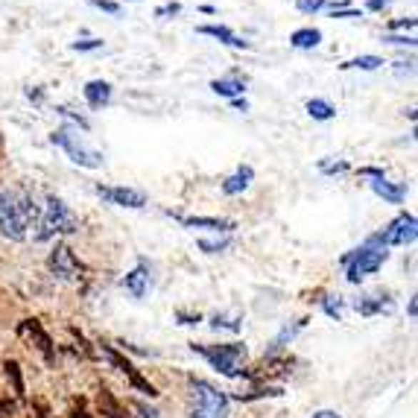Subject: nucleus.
<instances>
[{
	"instance_id": "obj_14",
	"label": "nucleus",
	"mask_w": 418,
	"mask_h": 418,
	"mask_svg": "<svg viewBox=\"0 0 418 418\" xmlns=\"http://www.w3.org/2000/svg\"><path fill=\"white\" fill-rule=\"evenodd\" d=\"M196 32H199V36H211V39H217L219 44H229V47H234V50H249V41L240 39L234 29L222 26V24H202V26H196Z\"/></svg>"
},
{
	"instance_id": "obj_9",
	"label": "nucleus",
	"mask_w": 418,
	"mask_h": 418,
	"mask_svg": "<svg viewBox=\"0 0 418 418\" xmlns=\"http://www.w3.org/2000/svg\"><path fill=\"white\" fill-rule=\"evenodd\" d=\"M96 196L109 205H117V208H144L146 205V193L144 190H135V187H109V184H96Z\"/></svg>"
},
{
	"instance_id": "obj_41",
	"label": "nucleus",
	"mask_w": 418,
	"mask_h": 418,
	"mask_svg": "<svg viewBox=\"0 0 418 418\" xmlns=\"http://www.w3.org/2000/svg\"><path fill=\"white\" fill-rule=\"evenodd\" d=\"M232 106H234L237 111H249V103H246V100H240V96H234V100H232Z\"/></svg>"
},
{
	"instance_id": "obj_34",
	"label": "nucleus",
	"mask_w": 418,
	"mask_h": 418,
	"mask_svg": "<svg viewBox=\"0 0 418 418\" xmlns=\"http://www.w3.org/2000/svg\"><path fill=\"white\" fill-rule=\"evenodd\" d=\"M176 319L181 322V325H199V322H202V313H184V310H179Z\"/></svg>"
},
{
	"instance_id": "obj_24",
	"label": "nucleus",
	"mask_w": 418,
	"mask_h": 418,
	"mask_svg": "<svg viewBox=\"0 0 418 418\" xmlns=\"http://www.w3.org/2000/svg\"><path fill=\"white\" fill-rule=\"evenodd\" d=\"M316 302H319V307L325 310L331 319H337V322L342 319V313H345V302H342L339 296H322V299H316Z\"/></svg>"
},
{
	"instance_id": "obj_20",
	"label": "nucleus",
	"mask_w": 418,
	"mask_h": 418,
	"mask_svg": "<svg viewBox=\"0 0 418 418\" xmlns=\"http://www.w3.org/2000/svg\"><path fill=\"white\" fill-rule=\"evenodd\" d=\"M289 44H293L296 50H313V47L322 44V29H316V26H302V29H296L293 36H289Z\"/></svg>"
},
{
	"instance_id": "obj_21",
	"label": "nucleus",
	"mask_w": 418,
	"mask_h": 418,
	"mask_svg": "<svg viewBox=\"0 0 418 418\" xmlns=\"http://www.w3.org/2000/svg\"><path fill=\"white\" fill-rule=\"evenodd\" d=\"M307 114L313 117V120H322V123H325V120H334L337 117V109L328 103V100H322V96H313V100H307Z\"/></svg>"
},
{
	"instance_id": "obj_32",
	"label": "nucleus",
	"mask_w": 418,
	"mask_h": 418,
	"mask_svg": "<svg viewBox=\"0 0 418 418\" xmlns=\"http://www.w3.org/2000/svg\"><path fill=\"white\" fill-rule=\"evenodd\" d=\"M91 6L94 9H103L109 15H120V4H117V0H91Z\"/></svg>"
},
{
	"instance_id": "obj_16",
	"label": "nucleus",
	"mask_w": 418,
	"mask_h": 418,
	"mask_svg": "<svg viewBox=\"0 0 418 418\" xmlns=\"http://www.w3.org/2000/svg\"><path fill=\"white\" fill-rule=\"evenodd\" d=\"M369 184H372V190L377 193V196L383 202H389V205H401L407 199V184L404 181H386V176H383V179H372Z\"/></svg>"
},
{
	"instance_id": "obj_35",
	"label": "nucleus",
	"mask_w": 418,
	"mask_h": 418,
	"mask_svg": "<svg viewBox=\"0 0 418 418\" xmlns=\"http://www.w3.org/2000/svg\"><path fill=\"white\" fill-rule=\"evenodd\" d=\"M357 173H360L363 179H383V176H386V173H383V167H360Z\"/></svg>"
},
{
	"instance_id": "obj_23",
	"label": "nucleus",
	"mask_w": 418,
	"mask_h": 418,
	"mask_svg": "<svg viewBox=\"0 0 418 418\" xmlns=\"http://www.w3.org/2000/svg\"><path fill=\"white\" fill-rule=\"evenodd\" d=\"M383 64V59L380 56H357V59H348V61H342L339 68L342 71H377Z\"/></svg>"
},
{
	"instance_id": "obj_18",
	"label": "nucleus",
	"mask_w": 418,
	"mask_h": 418,
	"mask_svg": "<svg viewBox=\"0 0 418 418\" xmlns=\"http://www.w3.org/2000/svg\"><path fill=\"white\" fill-rule=\"evenodd\" d=\"M211 91L219 94V96H225V100H234V96H243V91H246V76H240L234 71L232 76H225V79H214L211 82Z\"/></svg>"
},
{
	"instance_id": "obj_10",
	"label": "nucleus",
	"mask_w": 418,
	"mask_h": 418,
	"mask_svg": "<svg viewBox=\"0 0 418 418\" xmlns=\"http://www.w3.org/2000/svg\"><path fill=\"white\" fill-rule=\"evenodd\" d=\"M123 289H126V293L132 296L135 302L146 299V293L152 289V267L144 261V257L138 261V267H135L132 272H129V275L123 278Z\"/></svg>"
},
{
	"instance_id": "obj_38",
	"label": "nucleus",
	"mask_w": 418,
	"mask_h": 418,
	"mask_svg": "<svg viewBox=\"0 0 418 418\" xmlns=\"http://www.w3.org/2000/svg\"><path fill=\"white\" fill-rule=\"evenodd\" d=\"M135 409H138V418H158V409H152L146 404H135Z\"/></svg>"
},
{
	"instance_id": "obj_29",
	"label": "nucleus",
	"mask_w": 418,
	"mask_h": 418,
	"mask_svg": "<svg viewBox=\"0 0 418 418\" xmlns=\"http://www.w3.org/2000/svg\"><path fill=\"white\" fill-rule=\"evenodd\" d=\"M71 47L76 53H91V50H100L103 47V39H82V41H74Z\"/></svg>"
},
{
	"instance_id": "obj_8",
	"label": "nucleus",
	"mask_w": 418,
	"mask_h": 418,
	"mask_svg": "<svg viewBox=\"0 0 418 418\" xmlns=\"http://www.w3.org/2000/svg\"><path fill=\"white\" fill-rule=\"evenodd\" d=\"M47 269L61 281H74V278H79L82 264L76 261V254H74V249L68 243H56V249L47 257Z\"/></svg>"
},
{
	"instance_id": "obj_39",
	"label": "nucleus",
	"mask_w": 418,
	"mask_h": 418,
	"mask_svg": "<svg viewBox=\"0 0 418 418\" xmlns=\"http://www.w3.org/2000/svg\"><path fill=\"white\" fill-rule=\"evenodd\" d=\"M310 418H342V415H339L337 409H316Z\"/></svg>"
},
{
	"instance_id": "obj_7",
	"label": "nucleus",
	"mask_w": 418,
	"mask_h": 418,
	"mask_svg": "<svg viewBox=\"0 0 418 418\" xmlns=\"http://www.w3.org/2000/svg\"><path fill=\"white\" fill-rule=\"evenodd\" d=\"M380 234V240H383V246H412L415 243V237H418V222H415V217L412 214H398L389 225H386L383 232H377Z\"/></svg>"
},
{
	"instance_id": "obj_28",
	"label": "nucleus",
	"mask_w": 418,
	"mask_h": 418,
	"mask_svg": "<svg viewBox=\"0 0 418 418\" xmlns=\"http://www.w3.org/2000/svg\"><path fill=\"white\" fill-rule=\"evenodd\" d=\"M325 4H328V0H296V9L302 15H316V12L325 9Z\"/></svg>"
},
{
	"instance_id": "obj_42",
	"label": "nucleus",
	"mask_w": 418,
	"mask_h": 418,
	"mask_svg": "<svg viewBox=\"0 0 418 418\" xmlns=\"http://www.w3.org/2000/svg\"><path fill=\"white\" fill-rule=\"evenodd\" d=\"M418 316V302H415V296L409 299V319H415Z\"/></svg>"
},
{
	"instance_id": "obj_31",
	"label": "nucleus",
	"mask_w": 418,
	"mask_h": 418,
	"mask_svg": "<svg viewBox=\"0 0 418 418\" xmlns=\"http://www.w3.org/2000/svg\"><path fill=\"white\" fill-rule=\"evenodd\" d=\"M415 18H401V21H392L389 24V32H392V36H395V32H412L415 29Z\"/></svg>"
},
{
	"instance_id": "obj_30",
	"label": "nucleus",
	"mask_w": 418,
	"mask_h": 418,
	"mask_svg": "<svg viewBox=\"0 0 418 418\" xmlns=\"http://www.w3.org/2000/svg\"><path fill=\"white\" fill-rule=\"evenodd\" d=\"M383 41L386 44H398V47H415V36H392V32H383Z\"/></svg>"
},
{
	"instance_id": "obj_37",
	"label": "nucleus",
	"mask_w": 418,
	"mask_h": 418,
	"mask_svg": "<svg viewBox=\"0 0 418 418\" xmlns=\"http://www.w3.org/2000/svg\"><path fill=\"white\" fill-rule=\"evenodd\" d=\"M389 4H392V0H366V9L369 12H383Z\"/></svg>"
},
{
	"instance_id": "obj_11",
	"label": "nucleus",
	"mask_w": 418,
	"mask_h": 418,
	"mask_svg": "<svg viewBox=\"0 0 418 418\" xmlns=\"http://www.w3.org/2000/svg\"><path fill=\"white\" fill-rule=\"evenodd\" d=\"M103 351H106V357H109V360H111V363H114V366H117V369H120L126 377H129V380H132V386H135V389H141V392H144V395H149V398H155V395H158V389H155V386H152V383H146V380H144V377L135 372V366L129 363V360H123V357H120V354H117L111 345H103Z\"/></svg>"
},
{
	"instance_id": "obj_40",
	"label": "nucleus",
	"mask_w": 418,
	"mask_h": 418,
	"mask_svg": "<svg viewBox=\"0 0 418 418\" xmlns=\"http://www.w3.org/2000/svg\"><path fill=\"white\" fill-rule=\"evenodd\" d=\"M26 96H29L32 103H41V100H44V94H41L39 88H26Z\"/></svg>"
},
{
	"instance_id": "obj_2",
	"label": "nucleus",
	"mask_w": 418,
	"mask_h": 418,
	"mask_svg": "<svg viewBox=\"0 0 418 418\" xmlns=\"http://www.w3.org/2000/svg\"><path fill=\"white\" fill-rule=\"evenodd\" d=\"M232 398L205 377H187V418H229Z\"/></svg>"
},
{
	"instance_id": "obj_25",
	"label": "nucleus",
	"mask_w": 418,
	"mask_h": 418,
	"mask_svg": "<svg viewBox=\"0 0 418 418\" xmlns=\"http://www.w3.org/2000/svg\"><path fill=\"white\" fill-rule=\"evenodd\" d=\"M211 328H214V331H232V334H237V331H240V316L217 313V316L211 319Z\"/></svg>"
},
{
	"instance_id": "obj_43",
	"label": "nucleus",
	"mask_w": 418,
	"mask_h": 418,
	"mask_svg": "<svg viewBox=\"0 0 418 418\" xmlns=\"http://www.w3.org/2000/svg\"><path fill=\"white\" fill-rule=\"evenodd\" d=\"M202 12H205V15H214V12H217V6H211V4H205V6H202Z\"/></svg>"
},
{
	"instance_id": "obj_36",
	"label": "nucleus",
	"mask_w": 418,
	"mask_h": 418,
	"mask_svg": "<svg viewBox=\"0 0 418 418\" xmlns=\"http://www.w3.org/2000/svg\"><path fill=\"white\" fill-rule=\"evenodd\" d=\"M334 18H363V12L360 9H354V6H345V9H337V12H331Z\"/></svg>"
},
{
	"instance_id": "obj_4",
	"label": "nucleus",
	"mask_w": 418,
	"mask_h": 418,
	"mask_svg": "<svg viewBox=\"0 0 418 418\" xmlns=\"http://www.w3.org/2000/svg\"><path fill=\"white\" fill-rule=\"evenodd\" d=\"M32 229H36L32 240L47 243L56 234H74V232H79V219L59 196H47V205H44V211H39V219L32 222Z\"/></svg>"
},
{
	"instance_id": "obj_26",
	"label": "nucleus",
	"mask_w": 418,
	"mask_h": 418,
	"mask_svg": "<svg viewBox=\"0 0 418 418\" xmlns=\"http://www.w3.org/2000/svg\"><path fill=\"white\" fill-rule=\"evenodd\" d=\"M229 243H232V237L225 234V237H219V240H199V249H202L205 254H217V252H222V249H229Z\"/></svg>"
},
{
	"instance_id": "obj_13",
	"label": "nucleus",
	"mask_w": 418,
	"mask_h": 418,
	"mask_svg": "<svg viewBox=\"0 0 418 418\" xmlns=\"http://www.w3.org/2000/svg\"><path fill=\"white\" fill-rule=\"evenodd\" d=\"M184 229H208V232H222V234H232L237 225L232 222V219H222V217H179V214H173Z\"/></svg>"
},
{
	"instance_id": "obj_6",
	"label": "nucleus",
	"mask_w": 418,
	"mask_h": 418,
	"mask_svg": "<svg viewBox=\"0 0 418 418\" xmlns=\"http://www.w3.org/2000/svg\"><path fill=\"white\" fill-rule=\"evenodd\" d=\"M82 132H85V129H82ZM82 132H79V126H61V129H56V132L50 135V141H53L59 149L68 152V158L74 161V164H79V167H85V170H100L106 158H103L100 149H94V146L85 141Z\"/></svg>"
},
{
	"instance_id": "obj_19",
	"label": "nucleus",
	"mask_w": 418,
	"mask_h": 418,
	"mask_svg": "<svg viewBox=\"0 0 418 418\" xmlns=\"http://www.w3.org/2000/svg\"><path fill=\"white\" fill-rule=\"evenodd\" d=\"M252 179H254V170H252L249 164H240V167L234 170V176H229V179L222 181V193H225V196H237V193L249 190Z\"/></svg>"
},
{
	"instance_id": "obj_15",
	"label": "nucleus",
	"mask_w": 418,
	"mask_h": 418,
	"mask_svg": "<svg viewBox=\"0 0 418 418\" xmlns=\"http://www.w3.org/2000/svg\"><path fill=\"white\" fill-rule=\"evenodd\" d=\"M82 96H85V103L94 111H100V109H106L111 103V85L106 79H91V82H85Z\"/></svg>"
},
{
	"instance_id": "obj_22",
	"label": "nucleus",
	"mask_w": 418,
	"mask_h": 418,
	"mask_svg": "<svg viewBox=\"0 0 418 418\" xmlns=\"http://www.w3.org/2000/svg\"><path fill=\"white\" fill-rule=\"evenodd\" d=\"M21 334H29L32 339H36L39 342V348L47 354V357H50V337L41 331V325H39V322L36 319H24V325H21Z\"/></svg>"
},
{
	"instance_id": "obj_3",
	"label": "nucleus",
	"mask_w": 418,
	"mask_h": 418,
	"mask_svg": "<svg viewBox=\"0 0 418 418\" xmlns=\"http://www.w3.org/2000/svg\"><path fill=\"white\" fill-rule=\"evenodd\" d=\"M386 261H389V246H383L380 234H369L363 246L351 249L348 254L339 257V264L345 267V281L348 284H363L369 275H374Z\"/></svg>"
},
{
	"instance_id": "obj_27",
	"label": "nucleus",
	"mask_w": 418,
	"mask_h": 418,
	"mask_svg": "<svg viewBox=\"0 0 418 418\" xmlns=\"http://www.w3.org/2000/svg\"><path fill=\"white\" fill-rule=\"evenodd\" d=\"M319 173H325V176L348 173V161H319Z\"/></svg>"
},
{
	"instance_id": "obj_17",
	"label": "nucleus",
	"mask_w": 418,
	"mask_h": 418,
	"mask_svg": "<svg viewBox=\"0 0 418 418\" xmlns=\"http://www.w3.org/2000/svg\"><path fill=\"white\" fill-rule=\"evenodd\" d=\"M304 325H307V319H299V322H293V325H284V328L278 331V337L267 345V351H264V354H267V357H275L278 351H284L289 342H293V339L299 337V331H304Z\"/></svg>"
},
{
	"instance_id": "obj_33",
	"label": "nucleus",
	"mask_w": 418,
	"mask_h": 418,
	"mask_svg": "<svg viewBox=\"0 0 418 418\" xmlns=\"http://www.w3.org/2000/svg\"><path fill=\"white\" fill-rule=\"evenodd\" d=\"M179 12H181V4L170 0V4H164V6L155 9V18H173V15H179Z\"/></svg>"
},
{
	"instance_id": "obj_5",
	"label": "nucleus",
	"mask_w": 418,
	"mask_h": 418,
	"mask_svg": "<svg viewBox=\"0 0 418 418\" xmlns=\"http://www.w3.org/2000/svg\"><path fill=\"white\" fill-rule=\"evenodd\" d=\"M193 354L214 369L222 377H243V360H246V342H219V345H205V342H193L190 345Z\"/></svg>"
},
{
	"instance_id": "obj_1",
	"label": "nucleus",
	"mask_w": 418,
	"mask_h": 418,
	"mask_svg": "<svg viewBox=\"0 0 418 418\" xmlns=\"http://www.w3.org/2000/svg\"><path fill=\"white\" fill-rule=\"evenodd\" d=\"M39 219V205L32 202L26 193L9 187L0 190V234L9 237L12 243H24L29 222Z\"/></svg>"
},
{
	"instance_id": "obj_12",
	"label": "nucleus",
	"mask_w": 418,
	"mask_h": 418,
	"mask_svg": "<svg viewBox=\"0 0 418 418\" xmlns=\"http://www.w3.org/2000/svg\"><path fill=\"white\" fill-rule=\"evenodd\" d=\"M354 310L360 316H383V313H392L395 310V302L389 293H372V296H360L354 302Z\"/></svg>"
}]
</instances>
